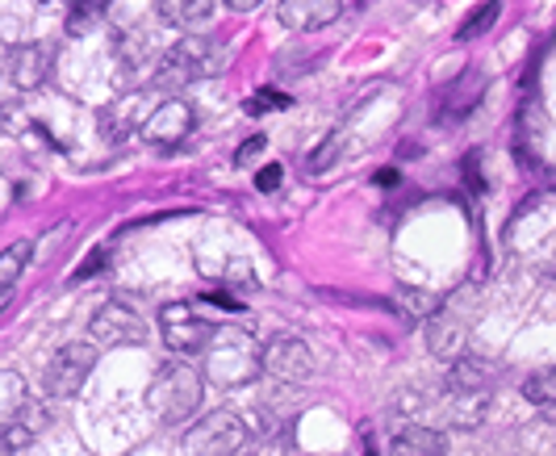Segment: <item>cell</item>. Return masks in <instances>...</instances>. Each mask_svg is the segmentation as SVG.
I'll list each match as a JSON object with an SVG mask.
<instances>
[{
    "instance_id": "6da1fadb",
    "label": "cell",
    "mask_w": 556,
    "mask_h": 456,
    "mask_svg": "<svg viewBox=\"0 0 556 456\" xmlns=\"http://www.w3.org/2000/svg\"><path fill=\"white\" fill-rule=\"evenodd\" d=\"M201 398H205L201 372L189 369V365H180V360L155 369L151 385H147V410H151L160 423H167V428L189 423L197 410H201Z\"/></svg>"
},
{
    "instance_id": "7a4b0ae2",
    "label": "cell",
    "mask_w": 556,
    "mask_h": 456,
    "mask_svg": "<svg viewBox=\"0 0 556 456\" xmlns=\"http://www.w3.org/2000/svg\"><path fill=\"white\" fill-rule=\"evenodd\" d=\"M264 372V347L251 340L248 331H235L223 327L210 347H205V381L235 390V385H248Z\"/></svg>"
},
{
    "instance_id": "3957f363",
    "label": "cell",
    "mask_w": 556,
    "mask_h": 456,
    "mask_svg": "<svg viewBox=\"0 0 556 456\" xmlns=\"http://www.w3.org/2000/svg\"><path fill=\"white\" fill-rule=\"evenodd\" d=\"M226 51L218 38H197V34H185L180 42H172L155 67V80L164 88H185L193 80H205L214 72H223Z\"/></svg>"
},
{
    "instance_id": "277c9868",
    "label": "cell",
    "mask_w": 556,
    "mask_h": 456,
    "mask_svg": "<svg viewBox=\"0 0 556 456\" xmlns=\"http://www.w3.org/2000/svg\"><path fill=\"white\" fill-rule=\"evenodd\" d=\"M251 448V428L235 410H214L185 435V456H243Z\"/></svg>"
},
{
    "instance_id": "5b68a950",
    "label": "cell",
    "mask_w": 556,
    "mask_h": 456,
    "mask_svg": "<svg viewBox=\"0 0 556 456\" xmlns=\"http://www.w3.org/2000/svg\"><path fill=\"white\" fill-rule=\"evenodd\" d=\"M142 335H147V327H142L139 311L126 306L122 297L101 302L97 314L88 318V343H97V347H126V343H139Z\"/></svg>"
},
{
    "instance_id": "8992f818",
    "label": "cell",
    "mask_w": 556,
    "mask_h": 456,
    "mask_svg": "<svg viewBox=\"0 0 556 456\" xmlns=\"http://www.w3.org/2000/svg\"><path fill=\"white\" fill-rule=\"evenodd\" d=\"M97 365V343H63L47 365V394L51 398H76Z\"/></svg>"
},
{
    "instance_id": "52a82bcc",
    "label": "cell",
    "mask_w": 556,
    "mask_h": 456,
    "mask_svg": "<svg viewBox=\"0 0 556 456\" xmlns=\"http://www.w3.org/2000/svg\"><path fill=\"white\" fill-rule=\"evenodd\" d=\"M160 327H164V340L172 352H180V356H197L201 347H210V340L218 335L214 327H210V318H201L197 306L189 302H172L160 311Z\"/></svg>"
},
{
    "instance_id": "ba28073f",
    "label": "cell",
    "mask_w": 556,
    "mask_h": 456,
    "mask_svg": "<svg viewBox=\"0 0 556 456\" xmlns=\"http://www.w3.org/2000/svg\"><path fill=\"white\" fill-rule=\"evenodd\" d=\"M264 372L280 381V385H302L309 372H314V356H309L306 340L298 335H280L264 347Z\"/></svg>"
},
{
    "instance_id": "9c48e42d",
    "label": "cell",
    "mask_w": 556,
    "mask_h": 456,
    "mask_svg": "<svg viewBox=\"0 0 556 456\" xmlns=\"http://www.w3.org/2000/svg\"><path fill=\"white\" fill-rule=\"evenodd\" d=\"M193 105L189 101H164L142 122V139L151 147H176L193 135Z\"/></svg>"
},
{
    "instance_id": "30bf717a",
    "label": "cell",
    "mask_w": 556,
    "mask_h": 456,
    "mask_svg": "<svg viewBox=\"0 0 556 456\" xmlns=\"http://www.w3.org/2000/svg\"><path fill=\"white\" fill-rule=\"evenodd\" d=\"M348 13V0H280V22L289 29H323Z\"/></svg>"
},
{
    "instance_id": "8fae6325",
    "label": "cell",
    "mask_w": 556,
    "mask_h": 456,
    "mask_svg": "<svg viewBox=\"0 0 556 456\" xmlns=\"http://www.w3.org/2000/svg\"><path fill=\"white\" fill-rule=\"evenodd\" d=\"M47 72H51V55H47L42 42H22V47L9 51V80L22 88V92L42 85Z\"/></svg>"
},
{
    "instance_id": "7c38bea8",
    "label": "cell",
    "mask_w": 556,
    "mask_h": 456,
    "mask_svg": "<svg viewBox=\"0 0 556 456\" xmlns=\"http://www.w3.org/2000/svg\"><path fill=\"white\" fill-rule=\"evenodd\" d=\"M155 9H160L164 26L185 29V34L210 26V17H214V0H160Z\"/></svg>"
},
{
    "instance_id": "4fadbf2b",
    "label": "cell",
    "mask_w": 556,
    "mask_h": 456,
    "mask_svg": "<svg viewBox=\"0 0 556 456\" xmlns=\"http://www.w3.org/2000/svg\"><path fill=\"white\" fill-rule=\"evenodd\" d=\"M465 340H469V318H456L452 306H440V314L431 318V347L440 356H456L465 352Z\"/></svg>"
},
{
    "instance_id": "5bb4252c",
    "label": "cell",
    "mask_w": 556,
    "mask_h": 456,
    "mask_svg": "<svg viewBox=\"0 0 556 456\" xmlns=\"http://www.w3.org/2000/svg\"><path fill=\"white\" fill-rule=\"evenodd\" d=\"M393 456H444L447 435L435 428H402L390 444Z\"/></svg>"
},
{
    "instance_id": "9a60e30c",
    "label": "cell",
    "mask_w": 556,
    "mask_h": 456,
    "mask_svg": "<svg viewBox=\"0 0 556 456\" xmlns=\"http://www.w3.org/2000/svg\"><path fill=\"white\" fill-rule=\"evenodd\" d=\"M26 410H29V390H26V381H22V372L4 369L0 372V423L13 428Z\"/></svg>"
},
{
    "instance_id": "2e32d148",
    "label": "cell",
    "mask_w": 556,
    "mask_h": 456,
    "mask_svg": "<svg viewBox=\"0 0 556 456\" xmlns=\"http://www.w3.org/2000/svg\"><path fill=\"white\" fill-rule=\"evenodd\" d=\"M490 377H494V369L485 365V360H456L452 365V390L456 394H481V398H490Z\"/></svg>"
},
{
    "instance_id": "e0dca14e",
    "label": "cell",
    "mask_w": 556,
    "mask_h": 456,
    "mask_svg": "<svg viewBox=\"0 0 556 456\" xmlns=\"http://www.w3.org/2000/svg\"><path fill=\"white\" fill-rule=\"evenodd\" d=\"M481 88H485V80H481V72H465L460 80H456V101H444V110L452 117H465L469 110L477 105V97H481Z\"/></svg>"
},
{
    "instance_id": "ac0fdd59",
    "label": "cell",
    "mask_w": 556,
    "mask_h": 456,
    "mask_svg": "<svg viewBox=\"0 0 556 456\" xmlns=\"http://www.w3.org/2000/svg\"><path fill=\"white\" fill-rule=\"evenodd\" d=\"M29 256H34V248H29L26 239L9 243V248H4V256H0V286L4 289L17 286V277H22V268L29 264Z\"/></svg>"
},
{
    "instance_id": "d6986e66",
    "label": "cell",
    "mask_w": 556,
    "mask_h": 456,
    "mask_svg": "<svg viewBox=\"0 0 556 456\" xmlns=\"http://www.w3.org/2000/svg\"><path fill=\"white\" fill-rule=\"evenodd\" d=\"M105 9H110V0H76L72 13H67V29H72V34L97 29L101 26V17H105Z\"/></svg>"
},
{
    "instance_id": "ffe728a7",
    "label": "cell",
    "mask_w": 556,
    "mask_h": 456,
    "mask_svg": "<svg viewBox=\"0 0 556 456\" xmlns=\"http://www.w3.org/2000/svg\"><path fill=\"white\" fill-rule=\"evenodd\" d=\"M523 398L535 402V406H556V365L553 369H540V372H531L528 381H523Z\"/></svg>"
},
{
    "instance_id": "44dd1931",
    "label": "cell",
    "mask_w": 556,
    "mask_h": 456,
    "mask_svg": "<svg viewBox=\"0 0 556 456\" xmlns=\"http://www.w3.org/2000/svg\"><path fill=\"white\" fill-rule=\"evenodd\" d=\"M498 13H502V0H485V4H477L473 17H469L465 26L456 29V38H460V42H469V38H481L485 29L498 22Z\"/></svg>"
},
{
    "instance_id": "7402d4cb",
    "label": "cell",
    "mask_w": 556,
    "mask_h": 456,
    "mask_svg": "<svg viewBox=\"0 0 556 456\" xmlns=\"http://www.w3.org/2000/svg\"><path fill=\"white\" fill-rule=\"evenodd\" d=\"M293 101L285 92H273V88H260L255 97L248 101V114H264V110H289Z\"/></svg>"
},
{
    "instance_id": "603a6c76",
    "label": "cell",
    "mask_w": 556,
    "mask_h": 456,
    "mask_svg": "<svg viewBox=\"0 0 556 456\" xmlns=\"http://www.w3.org/2000/svg\"><path fill=\"white\" fill-rule=\"evenodd\" d=\"M105 259H110V252H105V248H92V252H88V259H84L80 268L72 273V286H84L88 277H97V273L105 268Z\"/></svg>"
},
{
    "instance_id": "cb8c5ba5",
    "label": "cell",
    "mask_w": 556,
    "mask_h": 456,
    "mask_svg": "<svg viewBox=\"0 0 556 456\" xmlns=\"http://www.w3.org/2000/svg\"><path fill=\"white\" fill-rule=\"evenodd\" d=\"M280 180H285V168H280V164H264V168L255 172V189H260V193H277Z\"/></svg>"
},
{
    "instance_id": "d4e9b609",
    "label": "cell",
    "mask_w": 556,
    "mask_h": 456,
    "mask_svg": "<svg viewBox=\"0 0 556 456\" xmlns=\"http://www.w3.org/2000/svg\"><path fill=\"white\" fill-rule=\"evenodd\" d=\"M29 440H34V431H29L26 423H13V428H4V448H9V453H22Z\"/></svg>"
},
{
    "instance_id": "484cf974",
    "label": "cell",
    "mask_w": 556,
    "mask_h": 456,
    "mask_svg": "<svg viewBox=\"0 0 556 456\" xmlns=\"http://www.w3.org/2000/svg\"><path fill=\"white\" fill-rule=\"evenodd\" d=\"M264 139H260V135H255V139H248V143L239 147V155H235V168H248L251 160H255V155H260V151H264Z\"/></svg>"
},
{
    "instance_id": "4316f807",
    "label": "cell",
    "mask_w": 556,
    "mask_h": 456,
    "mask_svg": "<svg viewBox=\"0 0 556 456\" xmlns=\"http://www.w3.org/2000/svg\"><path fill=\"white\" fill-rule=\"evenodd\" d=\"M34 4H42V9H51V13H59V9H67V13H72V4H76V0H34Z\"/></svg>"
},
{
    "instance_id": "83f0119b",
    "label": "cell",
    "mask_w": 556,
    "mask_h": 456,
    "mask_svg": "<svg viewBox=\"0 0 556 456\" xmlns=\"http://www.w3.org/2000/svg\"><path fill=\"white\" fill-rule=\"evenodd\" d=\"M223 4H230V9H235V13H248V9H255V4H260V0H223Z\"/></svg>"
},
{
    "instance_id": "f1b7e54d",
    "label": "cell",
    "mask_w": 556,
    "mask_h": 456,
    "mask_svg": "<svg viewBox=\"0 0 556 456\" xmlns=\"http://www.w3.org/2000/svg\"><path fill=\"white\" fill-rule=\"evenodd\" d=\"M548 415H553V419H556V406H548Z\"/></svg>"
}]
</instances>
